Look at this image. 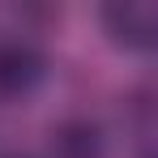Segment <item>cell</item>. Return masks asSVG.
Segmentation results:
<instances>
[{
  "label": "cell",
  "instance_id": "1",
  "mask_svg": "<svg viewBox=\"0 0 158 158\" xmlns=\"http://www.w3.org/2000/svg\"><path fill=\"white\" fill-rule=\"evenodd\" d=\"M103 26L115 43L124 47H150L158 34V13L154 4H141V0H124V4H107L103 9Z\"/></svg>",
  "mask_w": 158,
  "mask_h": 158
},
{
  "label": "cell",
  "instance_id": "2",
  "mask_svg": "<svg viewBox=\"0 0 158 158\" xmlns=\"http://www.w3.org/2000/svg\"><path fill=\"white\" fill-rule=\"evenodd\" d=\"M43 77V56L30 43H0V94H26Z\"/></svg>",
  "mask_w": 158,
  "mask_h": 158
},
{
  "label": "cell",
  "instance_id": "3",
  "mask_svg": "<svg viewBox=\"0 0 158 158\" xmlns=\"http://www.w3.org/2000/svg\"><path fill=\"white\" fill-rule=\"evenodd\" d=\"M103 150H107V141H103V128L94 120H64L52 132L56 158H103Z\"/></svg>",
  "mask_w": 158,
  "mask_h": 158
},
{
  "label": "cell",
  "instance_id": "4",
  "mask_svg": "<svg viewBox=\"0 0 158 158\" xmlns=\"http://www.w3.org/2000/svg\"><path fill=\"white\" fill-rule=\"evenodd\" d=\"M0 158H22V154H0Z\"/></svg>",
  "mask_w": 158,
  "mask_h": 158
}]
</instances>
